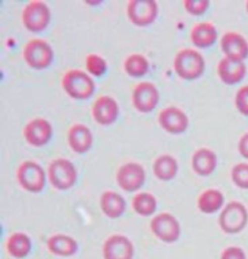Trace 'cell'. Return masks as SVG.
Segmentation results:
<instances>
[{
    "label": "cell",
    "instance_id": "cell-5",
    "mask_svg": "<svg viewBox=\"0 0 248 259\" xmlns=\"http://www.w3.org/2000/svg\"><path fill=\"white\" fill-rule=\"evenodd\" d=\"M24 59L26 64L34 69H45L54 59V51L47 41L35 38L26 43L24 48Z\"/></svg>",
    "mask_w": 248,
    "mask_h": 259
},
{
    "label": "cell",
    "instance_id": "cell-14",
    "mask_svg": "<svg viewBox=\"0 0 248 259\" xmlns=\"http://www.w3.org/2000/svg\"><path fill=\"white\" fill-rule=\"evenodd\" d=\"M24 136L26 142L33 147H43L53 136V126L43 118L30 120L24 127Z\"/></svg>",
    "mask_w": 248,
    "mask_h": 259
},
{
    "label": "cell",
    "instance_id": "cell-28",
    "mask_svg": "<svg viewBox=\"0 0 248 259\" xmlns=\"http://www.w3.org/2000/svg\"><path fill=\"white\" fill-rule=\"evenodd\" d=\"M85 67L91 75L95 77L103 76L108 69V64L105 59L97 54H90L85 59Z\"/></svg>",
    "mask_w": 248,
    "mask_h": 259
},
{
    "label": "cell",
    "instance_id": "cell-22",
    "mask_svg": "<svg viewBox=\"0 0 248 259\" xmlns=\"http://www.w3.org/2000/svg\"><path fill=\"white\" fill-rule=\"evenodd\" d=\"M47 249L51 253L59 256H72L78 251V243L70 236L56 234L48 238Z\"/></svg>",
    "mask_w": 248,
    "mask_h": 259
},
{
    "label": "cell",
    "instance_id": "cell-10",
    "mask_svg": "<svg viewBox=\"0 0 248 259\" xmlns=\"http://www.w3.org/2000/svg\"><path fill=\"white\" fill-rule=\"evenodd\" d=\"M117 182L120 189L133 192L141 189L145 182V171L142 165L137 162H128L122 165L117 173Z\"/></svg>",
    "mask_w": 248,
    "mask_h": 259
},
{
    "label": "cell",
    "instance_id": "cell-34",
    "mask_svg": "<svg viewBox=\"0 0 248 259\" xmlns=\"http://www.w3.org/2000/svg\"><path fill=\"white\" fill-rule=\"evenodd\" d=\"M246 8H247V11H248V1L246 2Z\"/></svg>",
    "mask_w": 248,
    "mask_h": 259
},
{
    "label": "cell",
    "instance_id": "cell-30",
    "mask_svg": "<svg viewBox=\"0 0 248 259\" xmlns=\"http://www.w3.org/2000/svg\"><path fill=\"white\" fill-rule=\"evenodd\" d=\"M183 6L187 12L193 16H200L206 12L210 6L209 0H184Z\"/></svg>",
    "mask_w": 248,
    "mask_h": 259
},
{
    "label": "cell",
    "instance_id": "cell-8",
    "mask_svg": "<svg viewBox=\"0 0 248 259\" xmlns=\"http://www.w3.org/2000/svg\"><path fill=\"white\" fill-rule=\"evenodd\" d=\"M151 229L155 237L167 244L177 242L181 233L178 221L169 212H161L155 215L151 222Z\"/></svg>",
    "mask_w": 248,
    "mask_h": 259
},
{
    "label": "cell",
    "instance_id": "cell-16",
    "mask_svg": "<svg viewBox=\"0 0 248 259\" xmlns=\"http://www.w3.org/2000/svg\"><path fill=\"white\" fill-rule=\"evenodd\" d=\"M220 46L226 58L242 61L248 57V42L246 39L236 32H227L222 36Z\"/></svg>",
    "mask_w": 248,
    "mask_h": 259
},
{
    "label": "cell",
    "instance_id": "cell-18",
    "mask_svg": "<svg viewBox=\"0 0 248 259\" xmlns=\"http://www.w3.org/2000/svg\"><path fill=\"white\" fill-rule=\"evenodd\" d=\"M68 144L72 150L77 153L88 152L93 143V136L90 130L82 123L72 125L67 135Z\"/></svg>",
    "mask_w": 248,
    "mask_h": 259
},
{
    "label": "cell",
    "instance_id": "cell-17",
    "mask_svg": "<svg viewBox=\"0 0 248 259\" xmlns=\"http://www.w3.org/2000/svg\"><path fill=\"white\" fill-rule=\"evenodd\" d=\"M218 76L226 84H236L240 82L245 74L246 66L242 61H236L225 57L217 66Z\"/></svg>",
    "mask_w": 248,
    "mask_h": 259
},
{
    "label": "cell",
    "instance_id": "cell-21",
    "mask_svg": "<svg viewBox=\"0 0 248 259\" xmlns=\"http://www.w3.org/2000/svg\"><path fill=\"white\" fill-rule=\"evenodd\" d=\"M217 37L218 32L215 26L208 22H202L196 24L190 33V38L194 46L201 49L213 46Z\"/></svg>",
    "mask_w": 248,
    "mask_h": 259
},
{
    "label": "cell",
    "instance_id": "cell-4",
    "mask_svg": "<svg viewBox=\"0 0 248 259\" xmlns=\"http://www.w3.org/2000/svg\"><path fill=\"white\" fill-rule=\"evenodd\" d=\"M52 186L59 190H67L74 187L78 179L76 167L66 158H58L52 161L47 170Z\"/></svg>",
    "mask_w": 248,
    "mask_h": 259
},
{
    "label": "cell",
    "instance_id": "cell-23",
    "mask_svg": "<svg viewBox=\"0 0 248 259\" xmlns=\"http://www.w3.org/2000/svg\"><path fill=\"white\" fill-rule=\"evenodd\" d=\"M32 247L30 238L25 233H13L7 240L6 249L14 258L22 259L26 257Z\"/></svg>",
    "mask_w": 248,
    "mask_h": 259
},
{
    "label": "cell",
    "instance_id": "cell-13",
    "mask_svg": "<svg viewBox=\"0 0 248 259\" xmlns=\"http://www.w3.org/2000/svg\"><path fill=\"white\" fill-rule=\"evenodd\" d=\"M135 248L126 236H110L103 245L104 259H133Z\"/></svg>",
    "mask_w": 248,
    "mask_h": 259
},
{
    "label": "cell",
    "instance_id": "cell-6",
    "mask_svg": "<svg viewBox=\"0 0 248 259\" xmlns=\"http://www.w3.org/2000/svg\"><path fill=\"white\" fill-rule=\"evenodd\" d=\"M17 179L23 189L37 193L42 191L46 186V173L35 161L26 160L19 166Z\"/></svg>",
    "mask_w": 248,
    "mask_h": 259
},
{
    "label": "cell",
    "instance_id": "cell-26",
    "mask_svg": "<svg viewBox=\"0 0 248 259\" xmlns=\"http://www.w3.org/2000/svg\"><path fill=\"white\" fill-rule=\"evenodd\" d=\"M134 211L142 217L152 215L157 209V201L150 192H140L132 200Z\"/></svg>",
    "mask_w": 248,
    "mask_h": 259
},
{
    "label": "cell",
    "instance_id": "cell-1",
    "mask_svg": "<svg viewBox=\"0 0 248 259\" xmlns=\"http://www.w3.org/2000/svg\"><path fill=\"white\" fill-rule=\"evenodd\" d=\"M174 66L177 75L183 80H195L203 75L206 62L201 54L194 49H183L176 55Z\"/></svg>",
    "mask_w": 248,
    "mask_h": 259
},
{
    "label": "cell",
    "instance_id": "cell-12",
    "mask_svg": "<svg viewBox=\"0 0 248 259\" xmlns=\"http://www.w3.org/2000/svg\"><path fill=\"white\" fill-rule=\"evenodd\" d=\"M159 124L171 134H180L188 128L189 119L187 115L177 107H167L158 116Z\"/></svg>",
    "mask_w": 248,
    "mask_h": 259
},
{
    "label": "cell",
    "instance_id": "cell-7",
    "mask_svg": "<svg viewBox=\"0 0 248 259\" xmlns=\"http://www.w3.org/2000/svg\"><path fill=\"white\" fill-rule=\"evenodd\" d=\"M24 26L31 32H41L47 28L51 21V11L43 1H30L22 15Z\"/></svg>",
    "mask_w": 248,
    "mask_h": 259
},
{
    "label": "cell",
    "instance_id": "cell-24",
    "mask_svg": "<svg viewBox=\"0 0 248 259\" xmlns=\"http://www.w3.org/2000/svg\"><path fill=\"white\" fill-rule=\"evenodd\" d=\"M153 170L155 177L167 182L177 176L178 165L176 158L172 155L162 154L154 160Z\"/></svg>",
    "mask_w": 248,
    "mask_h": 259
},
{
    "label": "cell",
    "instance_id": "cell-20",
    "mask_svg": "<svg viewBox=\"0 0 248 259\" xmlns=\"http://www.w3.org/2000/svg\"><path fill=\"white\" fill-rule=\"evenodd\" d=\"M100 208L104 214L112 219L120 218L126 210V201L116 191L108 190L100 197Z\"/></svg>",
    "mask_w": 248,
    "mask_h": 259
},
{
    "label": "cell",
    "instance_id": "cell-19",
    "mask_svg": "<svg viewBox=\"0 0 248 259\" xmlns=\"http://www.w3.org/2000/svg\"><path fill=\"white\" fill-rule=\"evenodd\" d=\"M191 165L196 174L200 176H209L213 174L216 168V154L208 148H201L193 153Z\"/></svg>",
    "mask_w": 248,
    "mask_h": 259
},
{
    "label": "cell",
    "instance_id": "cell-3",
    "mask_svg": "<svg viewBox=\"0 0 248 259\" xmlns=\"http://www.w3.org/2000/svg\"><path fill=\"white\" fill-rule=\"evenodd\" d=\"M248 223V212L240 202L232 201L226 205L219 215L218 224L223 232L234 235L241 232Z\"/></svg>",
    "mask_w": 248,
    "mask_h": 259
},
{
    "label": "cell",
    "instance_id": "cell-25",
    "mask_svg": "<svg viewBox=\"0 0 248 259\" xmlns=\"http://www.w3.org/2000/svg\"><path fill=\"white\" fill-rule=\"evenodd\" d=\"M224 204V196L217 189H207L198 198V208L202 212L211 214L219 211Z\"/></svg>",
    "mask_w": 248,
    "mask_h": 259
},
{
    "label": "cell",
    "instance_id": "cell-29",
    "mask_svg": "<svg viewBox=\"0 0 248 259\" xmlns=\"http://www.w3.org/2000/svg\"><path fill=\"white\" fill-rule=\"evenodd\" d=\"M232 180L239 189H248V163H237L232 169Z\"/></svg>",
    "mask_w": 248,
    "mask_h": 259
},
{
    "label": "cell",
    "instance_id": "cell-33",
    "mask_svg": "<svg viewBox=\"0 0 248 259\" xmlns=\"http://www.w3.org/2000/svg\"><path fill=\"white\" fill-rule=\"evenodd\" d=\"M239 153L248 159V132L245 133L238 142Z\"/></svg>",
    "mask_w": 248,
    "mask_h": 259
},
{
    "label": "cell",
    "instance_id": "cell-31",
    "mask_svg": "<svg viewBox=\"0 0 248 259\" xmlns=\"http://www.w3.org/2000/svg\"><path fill=\"white\" fill-rule=\"evenodd\" d=\"M235 104L240 114L248 116V84L238 89L235 97Z\"/></svg>",
    "mask_w": 248,
    "mask_h": 259
},
{
    "label": "cell",
    "instance_id": "cell-15",
    "mask_svg": "<svg viewBox=\"0 0 248 259\" xmlns=\"http://www.w3.org/2000/svg\"><path fill=\"white\" fill-rule=\"evenodd\" d=\"M92 117L101 125L114 123L119 114L118 102L111 96L103 95L98 97L92 105Z\"/></svg>",
    "mask_w": 248,
    "mask_h": 259
},
{
    "label": "cell",
    "instance_id": "cell-2",
    "mask_svg": "<svg viewBox=\"0 0 248 259\" xmlns=\"http://www.w3.org/2000/svg\"><path fill=\"white\" fill-rule=\"evenodd\" d=\"M61 83L66 94L75 99L84 100L94 93L95 83L92 78L80 69L67 71Z\"/></svg>",
    "mask_w": 248,
    "mask_h": 259
},
{
    "label": "cell",
    "instance_id": "cell-11",
    "mask_svg": "<svg viewBox=\"0 0 248 259\" xmlns=\"http://www.w3.org/2000/svg\"><path fill=\"white\" fill-rule=\"evenodd\" d=\"M132 101L139 112L150 113L159 102V92L153 82H140L133 90Z\"/></svg>",
    "mask_w": 248,
    "mask_h": 259
},
{
    "label": "cell",
    "instance_id": "cell-9",
    "mask_svg": "<svg viewBox=\"0 0 248 259\" xmlns=\"http://www.w3.org/2000/svg\"><path fill=\"white\" fill-rule=\"evenodd\" d=\"M131 23L137 26L153 24L158 15V4L154 0H131L127 5Z\"/></svg>",
    "mask_w": 248,
    "mask_h": 259
},
{
    "label": "cell",
    "instance_id": "cell-27",
    "mask_svg": "<svg viewBox=\"0 0 248 259\" xmlns=\"http://www.w3.org/2000/svg\"><path fill=\"white\" fill-rule=\"evenodd\" d=\"M124 69L131 77L140 78L147 73L150 69V63L142 55L133 54L125 59Z\"/></svg>",
    "mask_w": 248,
    "mask_h": 259
},
{
    "label": "cell",
    "instance_id": "cell-32",
    "mask_svg": "<svg viewBox=\"0 0 248 259\" xmlns=\"http://www.w3.org/2000/svg\"><path fill=\"white\" fill-rule=\"evenodd\" d=\"M220 259H246V254L241 247H229L223 250Z\"/></svg>",
    "mask_w": 248,
    "mask_h": 259
}]
</instances>
